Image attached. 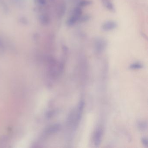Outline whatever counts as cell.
<instances>
[{"label": "cell", "mask_w": 148, "mask_h": 148, "mask_svg": "<svg viewBox=\"0 0 148 148\" xmlns=\"http://www.w3.org/2000/svg\"><path fill=\"white\" fill-rule=\"evenodd\" d=\"M94 47L96 53L101 54L105 50L107 47V43L106 40L101 38L98 37L95 40Z\"/></svg>", "instance_id": "6da1fadb"}, {"label": "cell", "mask_w": 148, "mask_h": 148, "mask_svg": "<svg viewBox=\"0 0 148 148\" xmlns=\"http://www.w3.org/2000/svg\"><path fill=\"white\" fill-rule=\"evenodd\" d=\"M90 19V16L89 15L81 16L79 19L78 22L79 23H85L89 20Z\"/></svg>", "instance_id": "7c38bea8"}, {"label": "cell", "mask_w": 148, "mask_h": 148, "mask_svg": "<svg viewBox=\"0 0 148 148\" xmlns=\"http://www.w3.org/2000/svg\"><path fill=\"white\" fill-rule=\"evenodd\" d=\"M38 20L40 23L43 26H47L50 24V17L48 14L46 13H43L40 14L38 16Z\"/></svg>", "instance_id": "5b68a950"}, {"label": "cell", "mask_w": 148, "mask_h": 148, "mask_svg": "<svg viewBox=\"0 0 148 148\" xmlns=\"http://www.w3.org/2000/svg\"><path fill=\"white\" fill-rule=\"evenodd\" d=\"M79 18L80 17H79L78 16L72 14L71 16L67 20V24L68 26H72L74 25L75 24H76L77 22H78Z\"/></svg>", "instance_id": "52a82bcc"}, {"label": "cell", "mask_w": 148, "mask_h": 148, "mask_svg": "<svg viewBox=\"0 0 148 148\" xmlns=\"http://www.w3.org/2000/svg\"><path fill=\"white\" fill-rule=\"evenodd\" d=\"M141 142L143 144L144 146H145L146 147H148V139L146 137H143L141 139Z\"/></svg>", "instance_id": "d6986e66"}, {"label": "cell", "mask_w": 148, "mask_h": 148, "mask_svg": "<svg viewBox=\"0 0 148 148\" xmlns=\"http://www.w3.org/2000/svg\"><path fill=\"white\" fill-rule=\"evenodd\" d=\"M92 1L90 0H82L78 3L79 7H84L91 5Z\"/></svg>", "instance_id": "8fae6325"}, {"label": "cell", "mask_w": 148, "mask_h": 148, "mask_svg": "<svg viewBox=\"0 0 148 148\" xmlns=\"http://www.w3.org/2000/svg\"><path fill=\"white\" fill-rule=\"evenodd\" d=\"M85 102L83 100H81L79 103L78 106L77 107V114H76V120L74 121V128L75 129L77 127L78 124L81 122L82 115L83 114V111L84 108Z\"/></svg>", "instance_id": "7a4b0ae2"}, {"label": "cell", "mask_w": 148, "mask_h": 148, "mask_svg": "<svg viewBox=\"0 0 148 148\" xmlns=\"http://www.w3.org/2000/svg\"><path fill=\"white\" fill-rule=\"evenodd\" d=\"M61 127V126L60 124H55L51 125L47 128H46L44 133V134L46 135H48L53 133H57L60 130Z\"/></svg>", "instance_id": "8992f818"}, {"label": "cell", "mask_w": 148, "mask_h": 148, "mask_svg": "<svg viewBox=\"0 0 148 148\" xmlns=\"http://www.w3.org/2000/svg\"></svg>", "instance_id": "ffe728a7"}, {"label": "cell", "mask_w": 148, "mask_h": 148, "mask_svg": "<svg viewBox=\"0 0 148 148\" xmlns=\"http://www.w3.org/2000/svg\"><path fill=\"white\" fill-rule=\"evenodd\" d=\"M117 27V23L113 20H108L102 24L101 28L104 31H112Z\"/></svg>", "instance_id": "3957f363"}, {"label": "cell", "mask_w": 148, "mask_h": 148, "mask_svg": "<svg viewBox=\"0 0 148 148\" xmlns=\"http://www.w3.org/2000/svg\"><path fill=\"white\" fill-rule=\"evenodd\" d=\"M0 7L3 12L5 14H8L10 8L8 5L5 0H0Z\"/></svg>", "instance_id": "ba28073f"}, {"label": "cell", "mask_w": 148, "mask_h": 148, "mask_svg": "<svg viewBox=\"0 0 148 148\" xmlns=\"http://www.w3.org/2000/svg\"><path fill=\"white\" fill-rule=\"evenodd\" d=\"M66 6L64 4H62L61 5L59 10V15L60 17H62L65 13Z\"/></svg>", "instance_id": "5bb4252c"}, {"label": "cell", "mask_w": 148, "mask_h": 148, "mask_svg": "<svg viewBox=\"0 0 148 148\" xmlns=\"http://www.w3.org/2000/svg\"><path fill=\"white\" fill-rule=\"evenodd\" d=\"M103 3L106 7H107L110 11L113 12L115 11V7L113 3H111L110 1H109L108 0H103Z\"/></svg>", "instance_id": "9c48e42d"}, {"label": "cell", "mask_w": 148, "mask_h": 148, "mask_svg": "<svg viewBox=\"0 0 148 148\" xmlns=\"http://www.w3.org/2000/svg\"><path fill=\"white\" fill-rule=\"evenodd\" d=\"M19 21L21 24L26 25L28 24V20L25 17H21L19 19Z\"/></svg>", "instance_id": "2e32d148"}, {"label": "cell", "mask_w": 148, "mask_h": 148, "mask_svg": "<svg viewBox=\"0 0 148 148\" xmlns=\"http://www.w3.org/2000/svg\"><path fill=\"white\" fill-rule=\"evenodd\" d=\"M138 128L140 130H145L147 127V124L145 122H140L138 123Z\"/></svg>", "instance_id": "9a60e30c"}, {"label": "cell", "mask_w": 148, "mask_h": 148, "mask_svg": "<svg viewBox=\"0 0 148 148\" xmlns=\"http://www.w3.org/2000/svg\"><path fill=\"white\" fill-rule=\"evenodd\" d=\"M143 67V65H142L141 63H135L131 64L129 68L131 70H138L141 69Z\"/></svg>", "instance_id": "4fadbf2b"}, {"label": "cell", "mask_w": 148, "mask_h": 148, "mask_svg": "<svg viewBox=\"0 0 148 148\" xmlns=\"http://www.w3.org/2000/svg\"><path fill=\"white\" fill-rule=\"evenodd\" d=\"M35 3L40 7H43L47 4V0H34Z\"/></svg>", "instance_id": "ac0fdd59"}, {"label": "cell", "mask_w": 148, "mask_h": 148, "mask_svg": "<svg viewBox=\"0 0 148 148\" xmlns=\"http://www.w3.org/2000/svg\"><path fill=\"white\" fill-rule=\"evenodd\" d=\"M103 135V131L102 128H99L96 129L94 133V144L98 147L102 141Z\"/></svg>", "instance_id": "277c9868"}, {"label": "cell", "mask_w": 148, "mask_h": 148, "mask_svg": "<svg viewBox=\"0 0 148 148\" xmlns=\"http://www.w3.org/2000/svg\"><path fill=\"white\" fill-rule=\"evenodd\" d=\"M5 51V46L4 42L2 39L0 37V54H3Z\"/></svg>", "instance_id": "e0dca14e"}, {"label": "cell", "mask_w": 148, "mask_h": 148, "mask_svg": "<svg viewBox=\"0 0 148 148\" xmlns=\"http://www.w3.org/2000/svg\"><path fill=\"white\" fill-rule=\"evenodd\" d=\"M17 7L22 8L24 7L26 0H10Z\"/></svg>", "instance_id": "30bf717a"}]
</instances>
